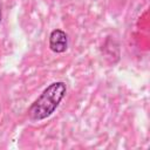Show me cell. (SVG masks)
<instances>
[{"instance_id": "1", "label": "cell", "mask_w": 150, "mask_h": 150, "mask_svg": "<svg viewBox=\"0 0 150 150\" xmlns=\"http://www.w3.org/2000/svg\"><path fill=\"white\" fill-rule=\"evenodd\" d=\"M67 94V84L63 81L50 83L27 110L30 121L39 122L49 117L60 105Z\"/></svg>"}, {"instance_id": "2", "label": "cell", "mask_w": 150, "mask_h": 150, "mask_svg": "<svg viewBox=\"0 0 150 150\" xmlns=\"http://www.w3.org/2000/svg\"><path fill=\"white\" fill-rule=\"evenodd\" d=\"M49 49L56 54L64 53L68 49V35L62 29H54L49 34Z\"/></svg>"}, {"instance_id": "3", "label": "cell", "mask_w": 150, "mask_h": 150, "mask_svg": "<svg viewBox=\"0 0 150 150\" xmlns=\"http://www.w3.org/2000/svg\"><path fill=\"white\" fill-rule=\"evenodd\" d=\"M1 16L2 15H1V7H0V22H1Z\"/></svg>"}]
</instances>
